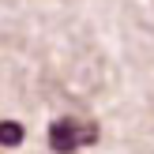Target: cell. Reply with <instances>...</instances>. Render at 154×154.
I'll return each instance as SVG.
<instances>
[{"label": "cell", "mask_w": 154, "mask_h": 154, "mask_svg": "<svg viewBox=\"0 0 154 154\" xmlns=\"http://www.w3.org/2000/svg\"><path fill=\"white\" fill-rule=\"evenodd\" d=\"M98 143V124L94 120H79V117H60L49 124V147L57 154H75L83 147Z\"/></svg>", "instance_id": "cell-1"}, {"label": "cell", "mask_w": 154, "mask_h": 154, "mask_svg": "<svg viewBox=\"0 0 154 154\" xmlns=\"http://www.w3.org/2000/svg\"><path fill=\"white\" fill-rule=\"evenodd\" d=\"M23 124L19 120H0V147H19L23 143Z\"/></svg>", "instance_id": "cell-2"}]
</instances>
